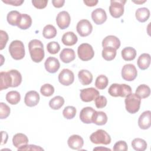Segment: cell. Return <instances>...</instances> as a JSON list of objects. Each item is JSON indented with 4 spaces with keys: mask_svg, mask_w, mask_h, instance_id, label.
<instances>
[{
    "mask_svg": "<svg viewBox=\"0 0 151 151\" xmlns=\"http://www.w3.org/2000/svg\"><path fill=\"white\" fill-rule=\"evenodd\" d=\"M12 81V87H17L19 86L22 81V76L17 70H11L8 71Z\"/></svg>",
    "mask_w": 151,
    "mask_h": 151,
    "instance_id": "8d00e7d4",
    "label": "cell"
},
{
    "mask_svg": "<svg viewBox=\"0 0 151 151\" xmlns=\"http://www.w3.org/2000/svg\"><path fill=\"white\" fill-rule=\"evenodd\" d=\"M40 92L44 96L50 97L53 94L54 92V88L50 84H45L41 86Z\"/></svg>",
    "mask_w": 151,
    "mask_h": 151,
    "instance_id": "ab89813d",
    "label": "cell"
},
{
    "mask_svg": "<svg viewBox=\"0 0 151 151\" xmlns=\"http://www.w3.org/2000/svg\"><path fill=\"white\" fill-rule=\"evenodd\" d=\"M71 22V18L68 12L63 11L60 12L56 17V22L58 27L61 29L68 28Z\"/></svg>",
    "mask_w": 151,
    "mask_h": 151,
    "instance_id": "7c38bea8",
    "label": "cell"
},
{
    "mask_svg": "<svg viewBox=\"0 0 151 151\" xmlns=\"http://www.w3.org/2000/svg\"><path fill=\"white\" fill-rule=\"evenodd\" d=\"M100 94L99 91L93 87L80 90V99L84 102H90L96 99Z\"/></svg>",
    "mask_w": 151,
    "mask_h": 151,
    "instance_id": "30bf717a",
    "label": "cell"
},
{
    "mask_svg": "<svg viewBox=\"0 0 151 151\" xmlns=\"http://www.w3.org/2000/svg\"><path fill=\"white\" fill-rule=\"evenodd\" d=\"M127 145L125 141L120 140L117 142L114 146H113V150L114 151H126L127 150Z\"/></svg>",
    "mask_w": 151,
    "mask_h": 151,
    "instance_id": "ee69618b",
    "label": "cell"
},
{
    "mask_svg": "<svg viewBox=\"0 0 151 151\" xmlns=\"http://www.w3.org/2000/svg\"><path fill=\"white\" fill-rule=\"evenodd\" d=\"M90 141L94 144L109 145L111 142L110 135L104 130L99 129L93 133L90 136Z\"/></svg>",
    "mask_w": 151,
    "mask_h": 151,
    "instance_id": "5b68a950",
    "label": "cell"
},
{
    "mask_svg": "<svg viewBox=\"0 0 151 151\" xmlns=\"http://www.w3.org/2000/svg\"><path fill=\"white\" fill-rule=\"evenodd\" d=\"M109 94L113 97H125L132 93V88L126 84H112L108 90Z\"/></svg>",
    "mask_w": 151,
    "mask_h": 151,
    "instance_id": "7a4b0ae2",
    "label": "cell"
},
{
    "mask_svg": "<svg viewBox=\"0 0 151 151\" xmlns=\"http://www.w3.org/2000/svg\"><path fill=\"white\" fill-rule=\"evenodd\" d=\"M28 49L32 60L35 63L41 62L44 58L42 42L37 39L32 40L28 44Z\"/></svg>",
    "mask_w": 151,
    "mask_h": 151,
    "instance_id": "6da1fadb",
    "label": "cell"
},
{
    "mask_svg": "<svg viewBox=\"0 0 151 151\" xmlns=\"http://www.w3.org/2000/svg\"><path fill=\"white\" fill-rule=\"evenodd\" d=\"M48 3L47 0H32V4L38 9H43L46 7Z\"/></svg>",
    "mask_w": 151,
    "mask_h": 151,
    "instance_id": "bcb514c9",
    "label": "cell"
},
{
    "mask_svg": "<svg viewBox=\"0 0 151 151\" xmlns=\"http://www.w3.org/2000/svg\"><path fill=\"white\" fill-rule=\"evenodd\" d=\"M111 150L110 149H108V148H105V147H96V148H94L93 150Z\"/></svg>",
    "mask_w": 151,
    "mask_h": 151,
    "instance_id": "f5cc1de1",
    "label": "cell"
},
{
    "mask_svg": "<svg viewBox=\"0 0 151 151\" xmlns=\"http://www.w3.org/2000/svg\"><path fill=\"white\" fill-rule=\"evenodd\" d=\"M137 65L142 70L147 69L150 64V55L147 53L142 54L137 59Z\"/></svg>",
    "mask_w": 151,
    "mask_h": 151,
    "instance_id": "d4e9b609",
    "label": "cell"
},
{
    "mask_svg": "<svg viewBox=\"0 0 151 151\" xmlns=\"http://www.w3.org/2000/svg\"><path fill=\"white\" fill-rule=\"evenodd\" d=\"M39 94L34 90L27 92L24 97V103L28 107H34L38 104L40 101Z\"/></svg>",
    "mask_w": 151,
    "mask_h": 151,
    "instance_id": "9a60e30c",
    "label": "cell"
},
{
    "mask_svg": "<svg viewBox=\"0 0 151 151\" xmlns=\"http://www.w3.org/2000/svg\"><path fill=\"white\" fill-rule=\"evenodd\" d=\"M94 100L96 106L98 109L103 108L107 105V100L106 97H104V96H99L96 98Z\"/></svg>",
    "mask_w": 151,
    "mask_h": 151,
    "instance_id": "7bdbcfd3",
    "label": "cell"
},
{
    "mask_svg": "<svg viewBox=\"0 0 151 151\" xmlns=\"http://www.w3.org/2000/svg\"><path fill=\"white\" fill-rule=\"evenodd\" d=\"M109 83V80L107 77L104 75L99 76L95 81V86L99 90H103L107 86Z\"/></svg>",
    "mask_w": 151,
    "mask_h": 151,
    "instance_id": "74e56055",
    "label": "cell"
},
{
    "mask_svg": "<svg viewBox=\"0 0 151 151\" xmlns=\"http://www.w3.org/2000/svg\"><path fill=\"white\" fill-rule=\"evenodd\" d=\"M2 1L6 4L14 6H19L24 2V0H2Z\"/></svg>",
    "mask_w": 151,
    "mask_h": 151,
    "instance_id": "c3c4849f",
    "label": "cell"
},
{
    "mask_svg": "<svg viewBox=\"0 0 151 151\" xmlns=\"http://www.w3.org/2000/svg\"><path fill=\"white\" fill-rule=\"evenodd\" d=\"M64 103V98L60 96H57L50 100L49 106L53 110H58L63 106Z\"/></svg>",
    "mask_w": 151,
    "mask_h": 151,
    "instance_id": "d590c367",
    "label": "cell"
},
{
    "mask_svg": "<svg viewBox=\"0 0 151 151\" xmlns=\"http://www.w3.org/2000/svg\"><path fill=\"white\" fill-rule=\"evenodd\" d=\"M60 57L63 63H69L75 59V52L71 48H64L60 52Z\"/></svg>",
    "mask_w": 151,
    "mask_h": 151,
    "instance_id": "7402d4cb",
    "label": "cell"
},
{
    "mask_svg": "<svg viewBox=\"0 0 151 151\" xmlns=\"http://www.w3.org/2000/svg\"><path fill=\"white\" fill-rule=\"evenodd\" d=\"M124 103L126 110L129 113L134 114L139 110L141 99L135 93H130L126 97Z\"/></svg>",
    "mask_w": 151,
    "mask_h": 151,
    "instance_id": "277c9868",
    "label": "cell"
},
{
    "mask_svg": "<svg viewBox=\"0 0 151 151\" xmlns=\"http://www.w3.org/2000/svg\"><path fill=\"white\" fill-rule=\"evenodd\" d=\"M10 107L3 102L0 103V118L1 119L7 118L10 114Z\"/></svg>",
    "mask_w": 151,
    "mask_h": 151,
    "instance_id": "60d3db41",
    "label": "cell"
},
{
    "mask_svg": "<svg viewBox=\"0 0 151 151\" xmlns=\"http://www.w3.org/2000/svg\"><path fill=\"white\" fill-rule=\"evenodd\" d=\"M62 42L67 46H71L76 44L78 41L77 35L71 31L64 33L61 38Z\"/></svg>",
    "mask_w": 151,
    "mask_h": 151,
    "instance_id": "cb8c5ba5",
    "label": "cell"
},
{
    "mask_svg": "<svg viewBox=\"0 0 151 151\" xmlns=\"http://www.w3.org/2000/svg\"><path fill=\"white\" fill-rule=\"evenodd\" d=\"M138 125L139 127L143 130L148 129L151 126V111L150 110L145 111L139 117Z\"/></svg>",
    "mask_w": 151,
    "mask_h": 151,
    "instance_id": "5bb4252c",
    "label": "cell"
},
{
    "mask_svg": "<svg viewBox=\"0 0 151 151\" xmlns=\"http://www.w3.org/2000/svg\"><path fill=\"white\" fill-rule=\"evenodd\" d=\"M44 66L45 70L50 73H56L60 67V64L57 58L52 57L47 58L45 61Z\"/></svg>",
    "mask_w": 151,
    "mask_h": 151,
    "instance_id": "e0dca14e",
    "label": "cell"
},
{
    "mask_svg": "<svg viewBox=\"0 0 151 151\" xmlns=\"http://www.w3.org/2000/svg\"><path fill=\"white\" fill-rule=\"evenodd\" d=\"M146 142L141 138H135L132 142V147L137 151H144L147 148Z\"/></svg>",
    "mask_w": 151,
    "mask_h": 151,
    "instance_id": "836d02e7",
    "label": "cell"
},
{
    "mask_svg": "<svg viewBox=\"0 0 151 151\" xmlns=\"http://www.w3.org/2000/svg\"><path fill=\"white\" fill-rule=\"evenodd\" d=\"M135 16L138 21L145 22L150 17V11L148 8L145 7L139 8L136 11Z\"/></svg>",
    "mask_w": 151,
    "mask_h": 151,
    "instance_id": "484cf974",
    "label": "cell"
},
{
    "mask_svg": "<svg viewBox=\"0 0 151 151\" xmlns=\"http://www.w3.org/2000/svg\"><path fill=\"white\" fill-rule=\"evenodd\" d=\"M31 17L27 14H21V17L17 27L21 29H27L31 26Z\"/></svg>",
    "mask_w": 151,
    "mask_h": 151,
    "instance_id": "f546056e",
    "label": "cell"
},
{
    "mask_svg": "<svg viewBox=\"0 0 151 151\" xmlns=\"http://www.w3.org/2000/svg\"><path fill=\"white\" fill-rule=\"evenodd\" d=\"M91 18L96 24L101 25L106 21L107 14L103 9L96 8L91 12Z\"/></svg>",
    "mask_w": 151,
    "mask_h": 151,
    "instance_id": "2e32d148",
    "label": "cell"
},
{
    "mask_svg": "<svg viewBox=\"0 0 151 151\" xmlns=\"http://www.w3.org/2000/svg\"><path fill=\"white\" fill-rule=\"evenodd\" d=\"M9 52L12 58L16 60L22 59L25 56V47L19 40L12 41L9 46Z\"/></svg>",
    "mask_w": 151,
    "mask_h": 151,
    "instance_id": "3957f363",
    "label": "cell"
},
{
    "mask_svg": "<svg viewBox=\"0 0 151 151\" xmlns=\"http://www.w3.org/2000/svg\"><path fill=\"white\" fill-rule=\"evenodd\" d=\"M76 112V109L74 106H68L64 109L63 111V114L65 119H72L75 117Z\"/></svg>",
    "mask_w": 151,
    "mask_h": 151,
    "instance_id": "f35d334b",
    "label": "cell"
},
{
    "mask_svg": "<svg viewBox=\"0 0 151 151\" xmlns=\"http://www.w3.org/2000/svg\"><path fill=\"white\" fill-rule=\"evenodd\" d=\"M18 150H44V149L34 145H27L24 147L18 149Z\"/></svg>",
    "mask_w": 151,
    "mask_h": 151,
    "instance_id": "7dc6e473",
    "label": "cell"
},
{
    "mask_svg": "<svg viewBox=\"0 0 151 151\" xmlns=\"http://www.w3.org/2000/svg\"><path fill=\"white\" fill-rule=\"evenodd\" d=\"M125 0H111L109 6V12L110 15L115 18H117L123 15L124 13V5L126 3Z\"/></svg>",
    "mask_w": 151,
    "mask_h": 151,
    "instance_id": "52a82bcc",
    "label": "cell"
},
{
    "mask_svg": "<svg viewBox=\"0 0 151 151\" xmlns=\"http://www.w3.org/2000/svg\"><path fill=\"white\" fill-rule=\"evenodd\" d=\"M78 77L80 83L84 86L91 84L93 81L92 74L87 70H80L78 73Z\"/></svg>",
    "mask_w": 151,
    "mask_h": 151,
    "instance_id": "603a6c76",
    "label": "cell"
},
{
    "mask_svg": "<svg viewBox=\"0 0 151 151\" xmlns=\"http://www.w3.org/2000/svg\"><path fill=\"white\" fill-rule=\"evenodd\" d=\"M21 99V96L19 92L17 91H10L6 95V101L11 104H18Z\"/></svg>",
    "mask_w": 151,
    "mask_h": 151,
    "instance_id": "e575fe53",
    "label": "cell"
},
{
    "mask_svg": "<svg viewBox=\"0 0 151 151\" xmlns=\"http://www.w3.org/2000/svg\"><path fill=\"white\" fill-rule=\"evenodd\" d=\"M102 46L103 47H110L117 50L120 46V41L114 35H108L103 40Z\"/></svg>",
    "mask_w": 151,
    "mask_h": 151,
    "instance_id": "d6986e66",
    "label": "cell"
},
{
    "mask_svg": "<svg viewBox=\"0 0 151 151\" xmlns=\"http://www.w3.org/2000/svg\"><path fill=\"white\" fill-rule=\"evenodd\" d=\"M83 2L88 6H94L98 3L97 0H84Z\"/></svg>",
    "mask_w": 151,
    "mask_h": 151,
    "instance_id": "f907efd6",
    "label": "cell"
},
{
    "mask_svg": "<svg viewBox=\"0 0 151 151\" xmlns=\"http://www.w3.org/2000/svg\"><path fill=\"white\" fill-rule=\"evenodd\" d=\"M47 50L50 54H55L60 50V46L57 42L51 41L47 45Z\"/></svg>",
    "mask_w": 151,
    "mask_h": 151,
    "instance_id": "b9f144b4",
    "label": "cell"
},
{
    "mask_svg": "<svg viewBox=\"0 0 151 151\" xmlns=\"http://www.w3.org/2000/svg\"><path fill=\"white\" fill-rule=\"evenodd\" d=\"M74 73L69 69H63L58 75V81L63 86H70L74 82Z\"/></svg>",
    "mask_w": 151,
    "mask_h": 151,
    "instance_id": "8fae6325",
    "label": "cell"
},
{
    "mask_svg": "<svg viewBox=\"0 0 151 151\" xmlns=\"http://www.w3.org/2000/svg\"><path fill=\"white\" fill-rule=\"evenodd\" d=\"M28 143V139L27 136L23 133H17L13 136L12 143L15 147L18 148V149L27 145Z\"/></svg>",
    "mask_w": 151,
    "mask_h": 151,
    "instance_id": "ffe728a7",
    "label": "cell"
},
{
    "mask_svg": "<svg viewBox=\"0 0 151 151\" xmlns=\"http://www.w3.org/2000/svg\"><path fill=\"white\" fill-rule=\"evenodd\" d=\"M76 29L77 32L81 37H87L91 33L93 26L88 20L84 19L78 22Z\"/></svg>",
    "mask_w": 151,
    "mask_h": 151,
    "instance_id": "9c48e42d",
    "label": "cell"
},
{
    "mask_svg": "<svg viewBox=\"0 0 151 151\" xmlns=\"http://www.w3.org/2000/svg\"><path fill=\"white\" fill-rule=\"evenodd\" d=\"M101 54L103 58L105 60L111 61L116 55V50L110 47H103Z\"/></svg>",
    "mask_w": 151,
    "mask_h": 151,
    "instance_id": "1f68e13d",
    "label": "cell"
},
{
    "mask_svg": "<svg viewBox=\"0 0 151 151\" xmlns=\"http://www.w3.org/2000/svg\"><path fill=\"white\" fill-rule=\"evenodd\" d=\"M0 36H1V40H0V50H3L6 43L7 41L8 40V35L7 34V33L3 31V30H1L0 31Z\"/></svg>",
    "mask_w": 151,
    "mask_h": 151,
    "instance_id": "f6af8a7d",
    "label": "cell"
},
{
    "mask_svg": "<svg viewBox=\"0 0 151 151\" xmlns=\"http://www.w3.org/2000/svg\"><path fill=\"white\" fill-rule=\"evenodd\" d=\"M136 56V50L131 47H125L122 50V57L125 61L133 60Z\"/></svg>",
    "mask_w": 151,
    "mask_h": 151,
    "instance_id": "f1b7e54d",
    "label": "cell"
},
{
    "mask_svg": "<svg viewBox=\"0 0 151 151\" xmlns=\"http://www.w3.org/2000/svg\"><path fill=\"white\" fill-rule=\"evenodd\" d=\"M137 75V71L136 67L132 64H125L122 69V78L128 81L134 80Z\"/></svg>",
    "mask_w": 151,
    "mask_h": 151,
    "instance_id": "ba28073f",
    "label": "cell"
},
{
    "mask_svg": "<svg viewBox=\"0 0 151 151\" xmlns=\"http://www.w3.org/2000/svg\"><path fill=\"white\" fill-rule=\"evenodd\" d=\"M12 81L9 71H1L0 73V90L12 87Z\"/></svg>",
    "mask_w": 151,
    "mask_h": 151,
    "instance_id": "44dd1931",
    "label": "cell"
},
{
    "mask_svg": "<svg viewBox=\"0 0 151 151\" xmlns=\"http://www.w3.org/2000/svg\"><path fill=\"white\" fill-rule=\"evenodd\" d=\"M135 94L140 99L147 98L150 94V88L146 84H140L137 87Z\"/></svg>",
    "mask_w": 151,
    "mask_h": 151,
    "instance_id": "4dcf8cb0",
    "label": "cell"
},
{
    "mask_svg": "<svg viewBox=\"0 0 151 151\" xmlns=\"http://www.w3.org/2000/svg\"><path fill=\"white\" fill-rule=\"evenodd\" d=\"M57 35V29L54 26L51 24L47 25L42 30V35L47 39L54 38Z\"/></svg>",
    "mask_w": 151,
    "mask_h": 151,
    "instance_id": "d6a6232c",
    "label": "cell"
},
{
    "mask_svg": "<svg viewBox=\"0 0 151 151\" xmlns=\"http://www.w3.org/2000/svg\"><path fill=\"white\" fill-rule=\"evenodd\" d=\"M96 110L91 107H86L81 109L80 113L81 121L86 124L92 123V120Z\"/></svg>",
    "mask_w": 151,
    "mask_h": 151,
    "instance_id": "4fadbf2b",
    "label": "cell"
},
{
    "mask_svg": "<svg viewBox=\"0 0 151 151\" xmlns=\"http://www.w3.org/2000/svg\"><path fill=\"white\" fill-rule=\"evenodd\" d=\"M65 3L64 0H52V4L55 8H61L62 7Z\"/></svg>",
    "mask_w": 151,
    "mask_h": 151,
    "instance_id": "681fc988",
    "label": "cell"
},
{
    "mask_svg": "<svg viewBox=\"0 0 151 151\" xmlns=\"http://www.w3.org/2000/svg\"><path fill=\"white\" fill-rule=\"evenodd\" d=\"M1 134H2V140H1V145H4L6 143L7 140H8V134L6 132L2 131L1 132Z\"/></svg>",
    "mask_w": 151,
    "mask_h": 151,
    "instance_id": "816d5d0a",
    "label": "cell"
},
{
    "mask_svg": "<svg viewBox=\"0 0 151 151\" xmlns=\"http://www.w3.org/2000/svg\"><path fill=\"white\" fill-rule=\"evenodd\" d=\"M107 122V116L104 111H96L94 114L92 123L99 126L105 124Z\"/></svg>",
    "mask_w": 151,
    "mask_h": 151,
    "instance_id": "4316f807",
    "label": "cell"
},
{
    "mask_svg": "<svg viewBox=\"0 0 151 151\" xmlns=\"http://www.w3.org/2000/svg\"><path fill=\"white\" fill-rule=\"evenodd\" d=\"M133 2H134V3H136V4H142V3H144V2H146V1H133Z\"/></svg>",
    "mask_w": 151,
    "mask_h": 151,
    "instance_id": "db71d44e",
    "label": "cell"
},
{
    "mask_svg": "<svg viewBox=\"0 0 151 151\" xmlns=\"http://www.w3.org/2000/svg\"><path fill=\"white\" fill-rule=\"evenodd\" d=\"M21 17V14L17 11H11L7 14L6 19L8 22L13 26H18L20 19Z\"/></svg>",
    "mask_w": 151,
    "mask_h": 151,
    "instance_id": "83f0119b",
    "label": "cell"
},
{
    "mask_svg": "<svg viewBox=\"0 0 151 151\" xmlns=\"http://www.w3.org/2000/svg\"><path fill=\"white\" fill-rule=\"evenodd\" d=\"M67 143L69 147L71 149L74 150H80L83 146L84 140L80 136L73 134L68 138Z\"/></svg>",
    "mask_w": 151,
    "mask_h": 151,
    "instance_id": "ac0fdd59",
    "label": "cell"
},
{
    "mask_svg": "<svg viewBox=\"0 0 151 151\" xmlns=\"http://www.w3.org/2000/svg\"><path fill=\"white\" fill-rule=\"evenodd\" d=\"M77 54L80 60L86 61L93 58L94 51L91 45L88 43H83L78 46Z\"/></svg>",
    "mask_w": 151,
    "mask_h": 151,
    "instance_id": "8992f818",
    "label": "cell"
}]
</instances>
